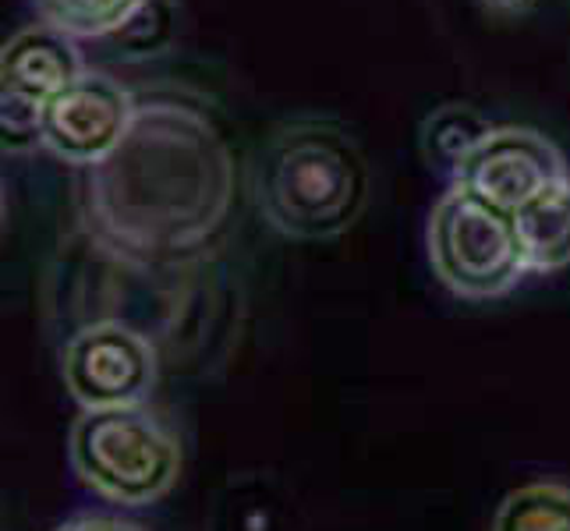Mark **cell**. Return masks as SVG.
Wrapping results in <instances>:
<instances>
[{
	"label": "cell",
	"instance_id": "cell-1",
	"mask_svg": "<svg viewBox=\"0 0 570 531\" xmlns=\"http://www.w3.org/2000/svg\"><path fill=\"white\" fill-rule=\"evenodd\" d=\"M234 156L203 110L156 100L104 164L82 177L78 209L92 245L135 269L199 263L230 224Z\"/></svg>",
	"mask_w": 570,
	"mask_h": 531
},
{
	"label": "cell",
	"instance_id": "cell-2",
	"mask_svg": "<svg viewBox=\"0 0 570 531\" xmlns=\"http://www.w3.org/2000/svg\"><path fill=\"white\" fill-rule=\"evenodd\" d=\"M368 203V167L337 125L298 121L269 139L259 160V206L287 238L326 242L355 227Z\"/></svg>",
	"mask_w": 570,
	"mask_h": 531
},
{
	"label": "cell",
	"instance_id": "cell-3",
	"mask_svg": "<svg viewBox=\"0 0 570 531\" xmlns=\"http://www.w3.org/2000/svg\"><path fill=\"white\" fill-rule=\"evenodd\" d=\"M68 458L75 475L110 503L149 507L181 475V443L149 407L82 411L71 425Z\"/></svg>",
	"mask_w": 570,
	"mask_h": 531
},
{
	"label": "cell",
	"instance_id": "cell-4",
	"mask_svg": "<svg viewBox=\"0 0 570 531\" xmlns=\"http://www.w3.org/2000/svg\"><path fill=\"white\" fill-rule=\"evenodd\" d=\"M429 259L436 277L471 302L500 298L528 273L514 216L458 185L429 216Z\"/></svg>",
	"mask_w": 570,
	"mask_h": 531
},
{
	"label": "cell",
	"instance_id": "cell-5",
	"mask_svg": "<svg viewBox=\"0 0 570 531\" xmlns=\"http://www.w3.org/2000/svg\"><path fill=\"white\" fill-rule=\"evenodd\" d=\"M86 71L78 39L47 22L26 26L0 50V139L4 153H29L43 146V117L53 96H61Z\"/></svg>",
	"mask_w": 570,
	"mask_h": 531
},
{
	"label": "cell",
	"instance_id": "cell-6",
	"mask_svg": "<svg viewBox=\"0 0 570 531\" xmlns=\"http://www.w3.org/2000/svg\"><path fill=\"white\" fill-rule=\"evenodd\" d=\"M160 358L142 330L117 319H100L75 330L65 354L61 376L82 411L131 407L149 397L156 386Z\"/></svg>",
	"mask_w": 570,
	"mask_h": 531
},
{
	"label": "cell",
	"instance_id": "cell-7",
	"mask_svg": "<svg viewBox=\"0 0 570 531\" xmlns=\"http://www.w3.org/2000/svg\"><path fill=\"white\" fill-rule=\"evenodd\" d=\"M135 96L104 71H82L53 96L43 117V146L71 167H96L125 142L135 121Z\"/></svg>",
	"mask_w": 570,
	"mask_h": 531
},
{
	"label": "cell",
	"instance_id": "cell-8",
	"mask_svg": "<svg viewBox=\"0 0 570 531\" xmlns=\"http://www.w3.org/2000/svg\"><path fill=\"white\" fill-rule=\"evenodd\" d=\"M567 177L560 149L532 128H489L454 170V185L500 213L514 216L542 188Z\"/></svg>",
	"mask_w": 570,
	"mask_h": 531
},
{
	"label": "cell",
	"instance_id": "cell-9",
	"mask_svg": "<svg viewBox=\"0 0 570 531\" xmlns=\"http://www.w3.org/2000/svg\"><path fill=\"white\" fill-rule=\"evenodd\" d=\"M514 230L528 273L570 266V177H560L514 213Z\"/></svg>",
	"mask_w": 570,
	"mask_h": 531
},
{
	"label": "cell",
	"instance_id": "cell-10",
	"mask_svg": "<svg viewBox=\"0 0 570 531\" xmlns=\"http://www.w3.org/2000/svg\"><path fill=\"white\" fill-rule=\"evenodd\" d=\"M32 8L47 26L75 39H89L121 32L149 8V0H32Z\"/></svg>",
	"mask_w": 570,
	"mask_h": 531
},
{
	"label": "cell",
	"instance_id": "cell-11",
	"mask_svg": "<svg viewBox=\"0 0 570 531\" xmlns=\"http://www.w3.org/2000/svg\"><path fill=\"white\" fill-rule=\"evenodd\" d=\"M493 531H570V485L532 482L507 493Z\"/></svg>",
	"mask_w": 570,
	"mask_h": 531
},
{
	"label": "cell",
	"instance_id": "cell-12",
	"mask_svg": "<svg viewBox=\"0 0 570 531\" xmlns=\"http://www.w3.org/2000/svg\"><path fill=\"white\" fill-rule=\"evenodd\" d=\"M489 128L493 125H489L479 110H471L464 104H450L425 121L422 149L429 156V164H436L440 170H450V177H454V170L464 164V156L485 139Z\"/></svg>",
	"mask_w": 570,
	"mask_h": 531
},
{
	"label": "cell",
	"instance_id": "cell-13",
	"mask_svg": "<svg viewBox=\"0 0 570 531\" xmlns=\"http://www.w3.org/2000/svg\"><path fill=\"white\" fill-rule=\"evenodd\" d=\"M53 531H146L135 521H121V518H107V514H86V518H71L61 528Z\"/></svg>",
	"mask_w": 570,
	"mask_h": 531
}]
</instances>
